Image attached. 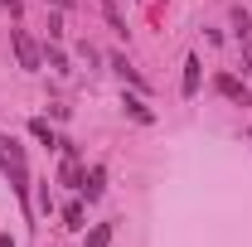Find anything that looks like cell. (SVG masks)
Returning a JSON list of instances; mask_svg holds the SVG:
<instances>
[{"label": "cell", "mask_w": 252, "mask_h": 247, "mask_svg": "<svg viewBox=\"0 0 252 247\" xmlns=\"http://www.w3.org/2000/svg\"><path fill=\"white\" fill-rule=\"evenodd\" d=\"M0 247H10V243H5V238H0Z\"/></svg>", "instance_id": "15"}, {"label": "cell", "mask_w": 252, "mask_h": 247, "mask_svg": "<svg viewBox=\"0 0 252 247\" xmlns=\"http://www.w3.org/2000/svg\"><path fill=\"white\" fill-rule=\"evenodd\" d=\"M112 68L122 73V78H126V83H131V88H146V78H141V73H136V68L126 63V54H112Z\"/></svg>", "instance_id": "5"}, {"label": "cell", "mask_w": 252, "mask_h": 247, "mask_svg": "<svg viewBox=\"0 0 252 247\" xmlns=\"http://www.w3.org/2000/svg\"><path fill=\"white\" fill-rule=\"evenodd\" d=\"M30 131H34V141H44V146H63L59 136L49 131V122H30Z\"/></svg>", "instance_id": "10"}, {"label": "cell", "mask_w": 252, "mask_h": 247, "mask_svg": "<svg viewBox=\"0 0 252 247\" xmlns=\"http://www.w3.org/2000/svg\"><path fill=\"white\" fill-rule=\"evenodd\" d=\"M102 15H107V25H112L117 34H126V20H122V10H117L112 0H102Z\"/></svg>", "instance_id": "9"}, {"label": "cell", "mask_w": 252, "mask_h": 247, "mask_svg": "<svg viewBox=\"0 0 252 247\" xmlns=\"http://www.w3.org/2000/svg\"><path fill=\"white\" fill-rule=\"evenodd\" d=\"M63 223H68V228H83V204H68V209H63Z\"/></svg>", "instance_id": "11"}, {"label": "cell", "mask_w": 252, "mask_h": 247, "mask_svg": "<svg viewBox=\"0 0 252 247\" xmlns=\"http://www.w3.org/2000/svg\"><path fill=\"white\" fill-rule=\"evenodd\" d=\"M0 165H5V170H10V180H15V194H20V199H25V151H20V146H15V141H5V136H0Z\"/></svg>", "instance_id": "1"}, {"label": "cell", "mask_w": 252, "mask_h": 247, "mask_svg": "<svg viewBox=\"0 0 252 247\" xmlns=\"http://www.w3.org/2000/svg\"><path fill=\"white\" fill-rule=\"evenodd\" d=\"M248 141H252V126H248Z\"/></svg>", "instance_id": "16"}, {"label": "cell", "mask_w": 252, "mask_h": 247, "mask_svg": "<svg viewBox=\"0 0 252 247\" xmlns=\"http://www.w3.org/2000/svg\"><path fill=\"white\" fill-rule=\"evenodd\" d=\"M194 93H199V59L189 54L185 59V97H194Z\"/></svg>", "instance_id": "6"}, {"label": "cell", "mask_w": 252, "mask_h": 247, "mask_svg": "<svg viewBox=\"0 0 252 247\" xmlns=\"http://www.w3.org/2000/svg\"><path fill=\"white\" fill-rule=\"evenodd\" d=\"M10 49H15V59H20V68H30V73L39 68V63H44V59H39V49H34V39H30L25 30H10Z\"/></svg>", "instance_id": "2"}, {"label": "cell", "mask_w": 252, "mask_h": 247, "mask_svg": "<svg viewBox=\"0 0 252 247\" xmlns=\"http://www.w3.org/2000/svg\"><path fill=\"white\" fill-rule=\"evenodd\" d=\"M214 88H219L228 102H238V107H248V102H252V93L238 83V78H233V73H219V78H214Z\"/></svg>", "instance_id": "3"}, {"label": "cell", "mask_w": 252, "mask_h": 247, "mask_svg": "<svg viewBox=\"0 0 252 247\" xmlns=\"http://www.w3.org/2000/svg\"><path fill=\"white\" fill-rule=\"evenodd\" d=\"M49 5H54V10H68V5H73V0H49Z\"/></svg>", "instance_id": "14"}, {"label": "cell", "mask_w": 252, "mask_h": 247, "mask_svg": "<svg viewBox=\"0 0 252 247\" xmlns=\"http://www.w3.org/2000/svg\"><path fill=\"white\" fill-rule=\"evenodd\" d=\"M44 59H49V68H59V73H68V59H63V49L54 44V39L44 44Z\"/></svg>", "instance_id": "8"}, {"label": "cell", "mask_w": 252, "mask_h": 247, "mask_svg": "<svg viewBox=\"0 0 252 247\" xmlns=\"http://www.w3.org/2000/svg\"><path fill=\"white\" fill-rule=\"evenodd\" d=\"M63 34V10H54V15H49V39H59Z\"/></svg>", "instance_id": "13"}, {"label": "cell", "mask_w": 252, "mask_h": 247, "mask_svg": "<svg viewBox=\"0 0 252 247\" xmlns=\"http://www.w3.org/2000/svg\"><path fill=\"white\" fill-rule=\"evenodd\" d=\"M102 185H107V170L93 165V170L83 175V194H88V199H102Z\"/></svg>", "instance_id": "4"}, {"label": "cell", "mask_w": 252, "mask_h": 247, "mask_svg": "<svg viewBox=\"0 0 252 247\" xmlns=\"http://www.w3.org/2000/svg\"><path fill=\"white\" fill-rule=\"evenodd\" d=\"M83 247H112V223H97L93 233H88V243Z\"/></svg>", "instance_id": "7"}, {"label": "cell", "mask_w": 252, "mask_h": 247, "mask_svg": "<svg viewBox=\"0 0 252 247\" xmlns=\"http://www.w3.org/2000/svg\"><path fill=\"white\" fill-rule=\"evenodd\" d=\"M126 112H131V117H136V122H151V112H146V107H141V97H126Z\"/></svg>", "instance_id": "12"}]
</instances>
